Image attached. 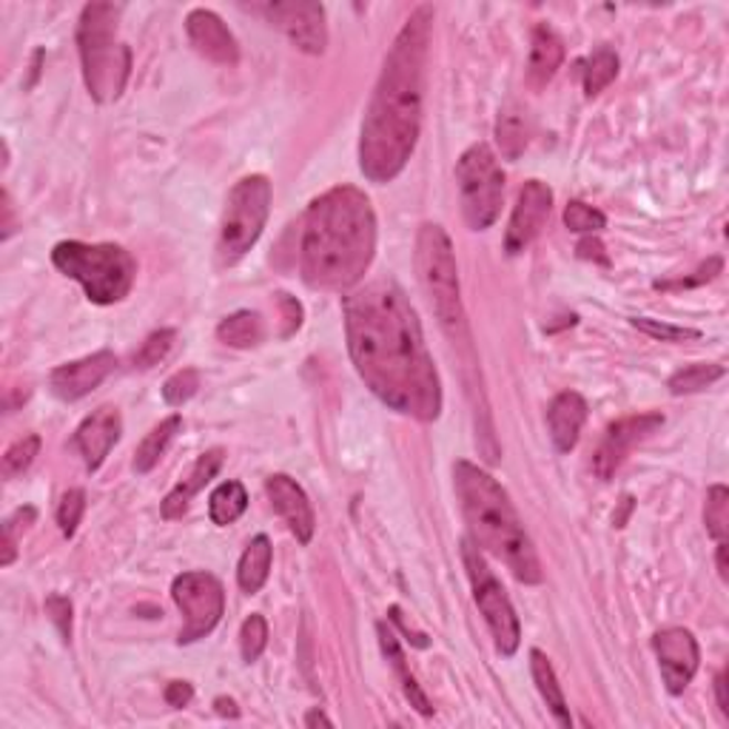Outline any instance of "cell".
I'll return each instance as SVG.
<instances>
[{
	"label": "cell",
	"instance_id": "cell-1",
	"mask_svg": "<svg viewBox=\"0 0 729 729\" xmlns=\"http://www.w3.org/2000/svg\"><path fill=\"white\" fill-rule=\"evenodd\" d=\"M345 334L362 382L397 413L436 422L440 371L427 351L413 305L393 283H371L345 297Z\"/></svg>",
	"mask_w": 729,
	"mask_h": 729
},
{
	"label": "cell",
	"instance_id": "cell-41",
	"mask_svg": "<svg viewBox=\"0 0 729 729\" xmlns=\"http://www.w3.org/2000/svg\"><path fill=\"white\" fill-rule=\"evenodd\" d=\"M46 613L54 627H57V633H61L63 644L72 642V601L61 593H52L46 599Z\"/></svg>",
	"mask_w": 729,
	"mask_h": 729
},
{
	"label": "cell",
	"instance_id": "cell-32",
	"mask_svg": "<svg viewBox=\"0 0 729 729\" xmlns=\"http://www.w3.org/2000/svg\"><path fill=\"white\" fill-rule=\"evenodd\" d=\"M704 525H707V533L712 536V539L727 541V536H729V490L723 485H712L707 490Z\"/></svg>",
	"mask_w": 729,
	"mask_h": 729
},
{
	"label": "cell",
	"instance_id": "cell-4",
	"mask_svg": "<svg viewBox=\"0 0 729 729\" xmlns=\"http://www.w3.org/2000/svg\"><path fill=\"white\" fill-rule=\"evenodd\" d=\"M453 487L473 541L505 561L521 584H541V561L505 487L479 465L465 459L453 467Z\"/></svg>",
	"mask_w": 729,
	"mask_h": 729
},
{
	"label": "cell",
	"instance_id": "cell-18",
	"mask_svg": "<svg viewBox=\"0 0 729 729\" xmlns=\"http://www.w3.org/2000/svg\"><path fill=\"white\" fill-rule=\"evenodd\" d=\"M186 32H189L191 46L203 54L205 61L220 63V66H236L240 63L236 38L225 27L223 18L211 12V9H191L189 18H186Z\"/></svg>",
	"mask_w": 729,
	"mask_h": 729
},
{
	"label": "cell",
	"instance_id": "cell-12",
	"mask_svg": "<svg viewBox=\"0 0 729 729\" xmlns=\"http://www.w3.org/2000/svg\"><path fill=\"white\" fill-rule=\"evenodd\" d=\"M257 12L265 14V21L277 27L299 52L323 54L328 46V23H325L323 3H308V0L265 3V7H257Z\"/></svg>",
	"mask_w": 729,
	"mask_h": 729
},
{
	"label": "cell",
	"instance_id": "cell-10",
	"mask_svg": "<svg viewBox=\"0 0 729 729\" xmlns=\"http://www.w3.org/2000/svg\"><path fill=\"white\" fill-rule=\"evenodd\" d=\"M462 559H465L467 575H471L476 608H479V613L485 615L487 627H490V635H494L496 642V649L510 658L521 644L519 615H516L514 604L507 599L501 581L490 573V568H487L485 556L479 553L476 541L473 539L462 541Z\"/></svg>",
	"mask_w": 729,
	"mask_h": 729
},
{
	"label": "cell",
	"instance_id": "cell-44",
	"mask_svg": "<svg viewBox=\"0 0 729 729\" xmlns=\"http://www.w3.org/2000/svg\"><path fill=\"white\" fill-rule=\"evenodd\" d=\"M191 698H194V687H191L189 682H171L169 687H166V704H169V707H189Z\"/></svg>",
	"mask_w": 729,
	"mask_h": 729
},
{
	"label": "cell",
	"instance_id": "cell-13",
	"mask_svg": "<svg viewBox=\"0 0 729 729\" xmlns=\"http://www.w3.org/2000/svg\"><path fill=\"white\" fill-rule=\"evenodd\" d=\"M664 425V416L658 411L635 413V416H624L608 427L601 445L593 453V473L599 479H613L615 471L624 465L635 445H642L649 440L658 427Z\"/></svg>",
	"mask_w": 729,
	"mask_h": 729
},
{
	"label": "cell",
	"instance_id": "cell-8",
	"mask_svg": "<svg viewBox=\"0 0 729 729\" xmlns=\"http://www.w3.org/2000/svg\"><path fill=\"white\" fill-rule=\"evenodd\" d=\"M271 214V182L263 175L243 177L225 200L223 225H220V260L234 265L243 260L263 234Z\"/></svg>",
	"mask_w": 729,
	"mask_h": 729
},
{
	"label": "cell",
	"instance_id": "cell-19",
	"mask_svg": "<svg viewBox=\"0 0 729 729\" xmlns=\"http://www.w3.org/2000/svg\"><path fill=\"white\" fill-rule=\"evenodd\" d=\"M120 433H123L120 411L112 405L97 408L92 416L83 419L81 427L75 431V447L81 451L88 471H97V467L106 462L112 447H115L117 440H120Z\"/></svg>",
	"mask_w": 729,
	"mask_h": 729
},
{
	"label": "cell",
	"instance_id": "cell-50",
	"mask_svg": "<svg viewBox=\"0 0 729 729\" xmlns=\"http://www.w3.org/2000/svg\"><path fill=\"white\" fill-rule=\"evenodd\" d=\"M3 211H7V220H3V240H7L9 234H12V197H9V191H3Z\"/></svg>",
	"mask_w": 729,
	"mask_h": 729
},
{
	"label": "cell",
	"instance_id": "cell-35",
	"mask_svg": "<svg viewBox=\"0 0 729 729\" xmlns=\"http://www.w3.org/2000/svg\"><path fill=\"white\" fill-rule=\"evenodd\" d=\"M265 644H268V622H265L260 613L249 615L243 630H240V653H243V662H257L260 655L265 653Z\"/></svg>",
	"mask_w": 729,
	"mask_h": 729
},
{
	"label": "cell",
	"instance_id": "cell-3",
	"mask_svg": "<svg viewBox=\"0 0 729 729\" xmlns=\"http://www.w3.org/2000/svg\"><path fill=\"white\" fill-rule=\"evenodd\" d=\"M377 257V214L364 191L337 186L308 205L299 271L317 290H353Z\"/></svg>",
	"mask_w": 729,
	"mask_h": 729
},
{
	"label": "cell",
	"instance_id": "cell-14",
	"mask_svg": "<svg viewBox=\"0 0 729 729\" xmlns=\"http://www.w3.org/2000/svg\"><path fill=\"white\" fill-rule=\"evenodd\" d=\"M653 649L662 667V678L667 684L669 696H682L689 682L696 678L701 649H698L696 635L684 627L658 630L653 635Z\"/></svg>",
	"mask_w": 729,
	"mask_h": 729
},
{
	"label": "cell",
	"instance_id": "cell-23",
	"mask_svg": "<svg viewBox=\"0 0 729 729\" xmlns=\"http://www.w3.org/2000/svg\"><path fill=\"white\" fill-rule=\"evenodd\" d=\"M377 635H379V647H382L385 658L391 662L393 673H397L399 684H402V689H405V696H408V701H411V707L416 709L419 716H425V718L433 716L431 701H427V696L422 693V687L416 684V676H413L411 669H408L405 653H402V647H399L393 630H388L385 624H377Z\"/></svg>",
	"mask_w": 729,
	"mask_h": 729
},
{
	"label": "cell",
	"instance_id": "cell-37",
	"mask_svg": "<svg viewBox=\"0 0 729 729\" xmlns=\"http://www.w3.org/2000/svg\"><path fill=\"white\" fill-rule=\"evenodd\" d=\"M564 225L575 234H599L608 225V216L593 205L581 203V200H570L568 209H564Z\"/></svg>",
	"mask_w": 729,
	"mask_h": 729
},
{
	"label": "cell",
	"instance_id": "cell-46",
	"mask_svg": "<svg viewBox=\"0 0 729 729\" xmlns=\"http://www.w3.org/2000/svg\"><path fill=\"white\" fill-rule=\"evenodd\" d=\"M716 693H718V707L723 716H729V701H727V669H721L716 678Z\"/></svg>",
	"mask_w": 729,
	"mask_h": 729
},
{
	"label": "cell",
	"instance_id": "cell-29",
	"mask_svg": "<svg viewBox=\"0 0 729 729\" xmlns=\"http://www.w3.org/2000/svg\"><path fill=\"white\" fill-rule=\"evenodd\" d=\"M249 507V494H245L243 482H223L216 487L209 499V516L216 527L234 525Z\"/></svg>",
	"mask_w": 729,
	"mask_h": 729
},
{
	"label": "cell",
	"instance_id": "cell-42",
	"mask_svg": "<svg viewBox=\"0 0 729 729\" xmlns=\"http://www.w3.org/2000/svg\"><path fill=\"white\" fill-rule=\"evenodd\" d=\"M718 274H721V260L712 257V260H707V263H704L701 268L696 271V277H684V279H676V283H655V288H658V290L696 288V285H704V283H709V279H716Z\"/></svg>",
	"mask_w": 729,
	"mask_h": 729
},
{
	"label": "cell",
	"instance_id": "cell-5",
	"mask_svg": "<svg viewBox=\"0 0 729 729\" xmlns=\"http://www.w3.org/2000/svg\"><path fill=\"white\" fill-rule=\"evenodd\" d=\"M123 7L117 3H88L77 27L83 81L97 103H112L123 95L131 72L129 46L117 38Z\"/></svg>",
	"mask_w": 729,
	"mask_h": 729
},
{
	"label": "cell",
	"instance_id": "cell-20",
	"mask_svg": "<svg viewBox=\"0 0 729 729\" xmlns=\"http://www.w3.org/2000/svg\"><path fill=\"white\" fill-rule=\"evenodd\" d=\"M588 422V402L575 391H561L547 408V431L556 451L570 453L581 436V427Z\"/></svg>",
	"mask_w": 729,
	"mask_h": 729
},
{
	"label": "cell",
	"instance_id": "cell-27",
	"mask_svg": "<svg viewBox=\"0 0 729 729\" xmlns=\"http://www.w3.org/2000/svg\"><path fill=\"white\" fill-rule=\"evenodd\" d=\"M263 337L265 325L254 311H236L216 325V339L229 348H254L263 342Z\"/></svg>",
	"mask_w": 729,
	"mask_h": 729
},
{
	"label": "cell",
	"instance_id": "cell-36",
	"mask_svg": "<svg viewBox=\"0 0 729 729\" xmlns=\"http://www.w3.org/2000/svg\"><path fill=\"white\" fill-rule=\"evenodd\" d=\"M34 519H38V510H34V507H18V510L3 521V559H0L3 568H9L14 561V556H18V539H21L27 527L34 525Z\"/></svg>",
	"mask_w": 729,
	"mask_h": 729
},
{
	"label": "cell",
	"instance_id": "cell-51",
	"mask_svg": "<svg viewBox=\"0 0 729 729\" xmlns=\"http://www.w3.org/2000/svg\"><path fill=\"white\" fill-rule=\"evenodd\" d=\"M630 507H633V499H630V496H624V510L619 516H615V525L619 527H624V521H627V514H630Z\"/></svg>",
	"mask_w": 729,
	"mask_h": 729
},
{
	"label": "cell",
	"instance_id": "cell-7",
	"mask_svg": "<svg viewBox=\"0 0 729 729\" xmlns=\"http://www.w3.org/2000/svg\"><path fill=\"white\" fill-rule=\"evenodd\" d=\"M54 268L81 283L95 305H115L129 297L137 277V263L129 251L115 243H81L66 240L52 251Z\"/></svg>",
	"mask_w": 729,
	"mask_h": 729
},
{
	"label": "cell",
	"instance_id": "cell-21",
	"mask_svg": "<svg viewBox=\"0 0 729 729\" xmlns=\"http://www.w3.org/2000/svg\"><path fill=\"white\" fill-rule=\"evenodd\" d=\"M223 459H225V453L220 451V447L203 453V456L194 462V467L189 471V476H186V479H182L180 485H177L175 490L166 496V499H162V519L166 521L182 519L186 510H189L191 499H194V496L200 494V490H203L211 479H214L216 471L223 467Z\"/></svg>",
	"mask_w": 729,
	"mask_h": 729
},
{
	"label": "cell",
	"instance_id": "cell-31",
	"mask_svg": "<svg viewBox=\"0 0 729 729\" xmlns=\"http://www.w3.org/2000/svg\"><path fill=\"white\" fill-rule=\"evenodd\" d=\"M727 368L716 362H698V364H687L682 371H676L669 377L667 388L673 397H684V393H698L704 388H709L712 382L723 379Z\"/></svg>",
	"mask_w": 729,
	"mask_h": 729
},
{
	"label": "cell",
	"instance_id": "cell-25",
	"mask_svg": "<svg viewBox=\"0 0 729 729\" xmlns=\"http://www.w3.org/2000/svg\"><path fill=\"white\" fill-rule=\"evenodd\" d=\"M496 142H499L501 157L507 160H519L521 151L530 142V123H527V112L519 103H507L499 108V120H496Z\"/></svg>",
	"mask_w": 729,
	"mask_h": 729
},
{
	"label": "cell",
	"instance_id": "cell-40",
	"mask_svg": "<svg viewBox=\"0 0 729 729\" xmlns=\"http://www.w3.org/2000/svg\"><path fill=\"white\" fill-rule=\"evenodd\" d=\"M83 510H86V494H83L81 487H72L66 490L61 499V507H57V525H61V533L66 539H72L83 519Z\"/></svg>",
	"mask_w": 729,
	"mask_h": 729
},
{
	"label": "cell",
	"instance_id": "cell-16",
	"mask_svg": "<svg viewBox=\"0 0 729 729\" xmlns=\"http://www.w3.org/2000/svg\"><path fill=\"white\" fill-rule=\"evenodd\" d=\"M117 368V357L112 351H97L92 357L75 359V362L57 364L49 377L52 393L63 402H77V399L88 397L101 385L103 379Z\"/></svg>",
	"mask_w": 729,
	"mask_h": 729
},
{
	"label": "cell",
	"instance_id": "cell-11",
	"mask_svg": "<svg viewBox=\"0 0 729 729\" xmlns=\"http://www.w3.org/2000/svg\"><path fill=\"white\" fill-rule=\"evenodd\" d=\"M171 595H175V604L182 613V630L180 638H177L180 644L200 642L223 619L225 593L216 575L203 573V570L177 575L175 584H171Z\"/></svg>",
	"mask_w": 729,
	"mask_h": 729
},
{
	"label": "cell",
	"instance_id": "cell-48",
	"mask_svg": "<svg viewBox=\"0 0 729 729\" xmlns=\"http://www.w3.org/2000/svg\"><path fill=\"white\" fill-rule=\"evenodd\" d=\"M214 707H216V712H220V716H229V718L240 716V709H236V704L231 701V698H216Z\"/></svg>",
	"mask_w": 729,
	"mask_h": 729
},
{
	"label": "cell",
	"instance_id": "cell-24",
	"mask_svg": "<svg viewBox=\"0 0 729 729\" xmlns=\"http://www.w3.org/2000/svg\"><path fill=\"white\" fill-rule=\"evenodd\" d=\"M530 673H533L536 687H539V693H541V698H545L547 709L553 712L556 723H559V727H573L568 698H564V693H561L553 664H550V658H547L541 649H530Z\"/></svg>",
	"mask_w": 729,
	"mask_h": 729
},
{
	"label": "cell",
	"instance_id": "cell-9",
	"mask_svg": "<svg viewBox=\"0 0 729 729\" xmlns=\"http://www.w3.org/2000/svg\"><path fill=\"white\" fill-rule=\"evenodd\" d=\"M462 216L473 231H487L499 220L505 200V171L487 142H476L456 162Z\"/></svg>",
	"mask_w": 729,
	"mask_h": 729
},
{
	"label": "cell",
	"instance_id": "cell-43",
	"mask_svg": "<svg viewBox=\"0 0 729 729\" xmlns=\"http://www.w3.org/2000/svg\"><path fill=\"white\" fill-rule=\"evenodd\" d=\"M277 297L285 311V323H288V328H285L283 337H290V334L299 331V325H303V305H299L294 297H288V294H277Z\"/></svg>",
	"mask_w": 729,
	"mask_h": 729
},
{
	"label": "cell",
	"instance_id": "cell-45",
	"mask_svg": "<svg viewBox=\"0 0 729 729\" xmlns=\"http://www.w3.org/2000/svg\"><path fill=\"white\" fill-rule=\"evenodd\" d=\"M579 257L584 260H599V263L608 265V254H604V245L599 243V240H584V243L579 245Z\"/></svg>",
	"mask_w": 729,
	"mask_h": 729
},
{
	"label": "cell",
	"instance_id": "cell-34",
	"mask_svg": "<svg viewBox=\"0 0 729 729\" xmlns=\"http://www.w3.org/2000/svg\"><path fill=\"white\" fill-rule=\"evenodd\" d=\"M175 342H177L175 328H160V331H155L149 339H146V342L140 345V351L135 353V368H140V371H149V368L160 364L162 359L171 353Z\"/></svg>",
	"mask_w": 729,
	"mask_h": 729
},
{
	"label": "cell",
	"instance_id": "cell-38",
	"mask_svg": "<svg viewBox=\"0 0 729 729\" xmlns=\"http://www.w3.org/2000/svg\"><path fill=\"white\" fill-rule=\"evenodd\" d=\"M200 391V373L194 368H182V371L171 373L166 379V385H162V399H166V405L180 408L186 405L194 393Z\"/></svg>",
	"mask_w": 729,
	"mask_h": 729
},
{
	"label": "cell",
	"instance_id": "cell-30",
	"mask_svg": "<svg viewBox=\"0 0 729 729\" xmlns=\"http://www.w3.org/2000/svg\"><path fill=\"white\" fill-rule=\"evenodd\" d=\"M619 75V54L610 46H601L590 54L588 61H581V81H584V95H601Z\"/></svg>",
	"mask_w": 729,
	"mask_h": 729
},
{
	"label": "cell",
	"instance_id": "cell-6",
	"mask_svg": "<svg viewBox=\"0 0 729 729\" xmlns=\"http://www.w3.org/2000/svg\"><path fill=\"white\" fill-rule=\"evenodd\" d=\"M416 274L433 314L440 319L442 331L453 345H462L467 353L473 351L471 331H467V314L462 305L459 268L447 231L436 223H425L416 234Z\"/></svg>",
	"mask_w": 729,
	"mask_h": 729
},
{
	"label": "cell",
	"instance_id": "cell-47",
	"mask_svg": "<svg viewBox=\"0 0 729 729\" xmlns=\"http://www.w3.org/2000/svg\"><path fill=\"white\" fill-rule=\"evenodd\" d=\"M305 727H334V721L325 716L323 709H311V712L305 716Z\"/></svg>",
	"mask_w": 729,
	"mask_h": 729
},
{
	"label": "cell",
	"instance_id": "cell-28",
	"mask_svg": "<svg viewBox=\"0 0 729 729\" xmlns=\"http://www.w3.org/2000/svg\"><path fill=\"white\" fill-rule=\"evenodd\" d=\"M180 427H182V419L177 416V413L169 419H162L157 427H151V433L140 442V447H137L135 453V471L137 473L155 471L157 462L162 459V453L169 451L171 440L180 433Z\"/></svg>",
	"mask_w": 729,
	"mask_h": 729
},
{
	"label": "cell",
	"instance_id": "cell-22",
	"mask_svg": "<svg viewBox=\"0 0 729 729\" xmlns=\"http://www.w3.org/2000/svg\"><path fill=\"white\" fill-rule=\"evenodd\" d=\"M564 63V43L550 27L539 23L533 32V49H530V61H527V86L545 88L553 81L559 66Z\"/></svg>",
	"mask_w": 729,
	"mask_h": 729
},
{
	"label": "cell",
	"instance_id": "cell-15",
	"mask_svg": "<svg viewBox=\"0 0 729 729\" xmlns=\"http://www.w3.org/2000/svg\"><path fill=\"white\" fill-rule=\"evenodd\" d=\"M553 211V191L541 180H527L519 191V200L514 205L510 223L505 231L507 254H521L527 245L545 229L547 216Z\"/></svg>",
	"mask_w": 729,
	"mask_h": 729
},
{
	"label": "cell",
	"instance_id": "cell-2",
	"mask_svg": "<svg viewBox=\"0 0 729 729\" xmlns=\"http://www.w3.org/2000/svg\"><path fill=\"white\" fill-rule=\"evenodd\" d=\"M431 29L433 9L416 7L385 54L359 137V169L371 182L397 180L416 149Z\"/></svg>",
	"mask_w": 729,
	"mask_h": 729
},
{
	"label": "cell",
	"instance_id": "cell-49",
	"mask_svg": "<svg viewBox=\"0 0 729 729\" xmlns=\"http://www.w3.org/2000/svg\"><path fill=\"white\" fill-rule=\"evenodd\" d=\"M718 573H721L723 581H729V568H727V541H718Z\"/></svg>",
	"mask_w": 729,
	"mask_h": 729
},
{
	"label": "cell",
	"instance_id": "cell-39",
	"mask_svg": "<svg viewBox=\"0 0 729 729\" xmlns=\"http://www.w3.org/2000/svg\"><path fill=\"white\" fill-rule=\"evenodd\" d=\"M630 323H633V328H638L642 334H647V337L653 339H662V342H687V339L701 337L696 328H682V325L658 323V319H649V317H633Z\"/></svg>",
	"mask_w": 729,
	"mask_h": 729
},
{
	"label": "cell",
	"instance_id": "cell-17",
	"mask_svg": "<svg viewBox=\"0 0 729 729\" xmlns=\"http://www.w3.org/2000/svg\"><path fill=\"white\" fill-rule=\"evenodd\" d=\"M265 494H268V501L277 510V516H283L290 533L297 536L299 545H311L317 519H314V507L303 487L290 476H285V473H274L265 482Z\"/></svg>",
	"mask_w": 729,
	"mask_h": 729
},
{
	"label": "cell",
	"instance_id": "cell-26",
	"mask_svg": "<svg viewBox=\"0 0 729 729\" xmlns=\"http://www.w3.org/2000/svg\"><path fill=\"white\" fill-rule=\"evenodd\" d=\"M271 559H274V547H271L268 536L251 539V545L245 547L243 559H240V568H236V581H240V590H243V593L254 595L263 590V584L268 581Z\"/></svg>",
	"mask_w": 729,
	"mask_h": 729
},
{
	"label": "cell",
	"instance_id": "cell-33",
	"mask_svg": "<svg viewBox=\"0 0 729 729\" xmlns=\"http://www.w3.org/2000/svg\"><path fill=\"white\" fill-rule=\"evenodd\" d=\"M41 453V436H23V440L14 442L7 453H3V462H0V473H3V479H14V476H21L32 467L34 456Z\"/></svg>",
	"mask_w": 729,
	"mask_h": 729
}]
</instances>
